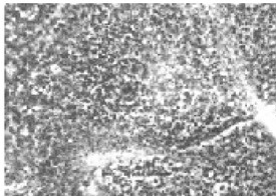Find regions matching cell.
Listing matches in <instances>:
<instances>
[{
	"label": "cell",
	"mask_w": 276,
	"mask_h": 196,
	"mask_svg": "<svg viewBox=\"0 0 276 196\" xmlns=\"http://www.w3.org/2000/svg\"><path fill=\"white\" fill-rule=\"evenodd\" d=\"M215 7L256 100L273 107L276 105V4Z\"/></svg>",
	"instance_id": "1"
},
{
	"label": "cell",
	"mask_w": 276,
	"mask_h": 196,
	"mask_svg": "<svg viewBox=\"0 0 276 196\" xmlns=\"http://www.w3.org/2000/svg\"><path fill=\"white\" fill-rule=\"evenodd\" d=\"M273 109H275V112H276V105H274L273 106Z\"/></svg>",
	"instance_id": "2"
}]
</instances>
